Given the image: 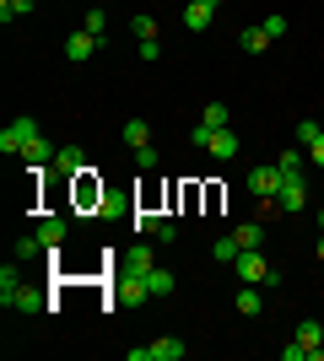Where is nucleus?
<instances>
[{
	"instance_id": "obj_15",
	"label": "nucleus",
	"mask_w": 324,
	"mask_h": 361,
	"mask_svg": "<svg viewBox=\"0 0 324 361\" xmlns=\"http://www.w3.org/2000/svg\"><path fill=\"white\" fill-rule=\"evenodd\" d=\"M216 157V162H232V157H238V135H232V130H216L211 135V146H205Z\"/></svg>"
},
{
	"instance_id": "obj_31",
	"label": "nucleus",
	"mask_w": 324,
	"mask_h": 361,
	"mask_svg": "<svg viewBox=\"0 0 324 361\" xmlns=\"http://www.w3.org/2000/svg\"><path fill=\"white\" fill-rule=\"evenodd\" d=\"M81 27H87V32H97V38H103V32H108V16L97 11V6H92V11H87V22H81Z\"/></svg>"
},
{
	"instance_id": "obj_24",
	"label": "nucleus",
	"mask_w": 324,
	"mask_h": 361,
	"mask_svg": "<svg viewBox=\"0 0 324 361\" xmlns=\"http://www.w3.org/2000/svg\"><path fill=\"white\" fill-rule=\"evenodd\" d=\"M232 238H238V248H260V238H265V221H244L238 232H232Z\"/></svg>"
},
{
	"instance_id": "obj_23",
	"label": "nucleus",
	"mask_w": 324,
	"mask_h": 361,
	"mask_svg": "<svg viewBox=\"0 0 324 361\" xmlns=\"http://www.w3.org/2000/svg\"><path fill=\"white\" fill-rule=\"evenodd\" d=\"M238 254H244V248H238V238H232V232L211 243V259H222V264H238Z\"/></svg>"
},
{
	"instance_id": "obj_37",
	"label": "nucleus",
	"mask_w": 324,
	"mask_h": 361,
	"mask_svg": "<svg viewBox=\"0 0 324 361\" xmlns=\"http://www.w3.org/2000/svg\"><path fill=\"white\" fill-rule=\"evenodd\" d=\"M136 162H140V173H152V167H157V151H152V146H140V151H136Z\"/></svg>"
},
{
	"instance_id": "obj_21",
	"label": "nucleus",
	"mask_w": 324,
	"mask_h": 361,
	"mask_svg": "<svg viewBox=\"0 0 324 361\" xmlns=\"http://www.w3.org/2000/svg\"><path fill=\"white\" fill-rule=\"evenodd\" d=\"M130 221H136V238H157L162 216H157V211H146V205H136V216H130Z\"/></svg>"
},
{
	"instance_id": "obj_18",
	"label": "nucleus",
	"mask_w": 324,
	"mask_h": 361,
	"mask_svg": "<svg viewBox=\"0 0 324 361\" xmlns=\"http://www.w3.org/2000/svg\"><path fill=\"white\" fill-rule=\"evenodd\" d=\"M114 216H136V205L124 195H103V205H97V221H114Z\"/></svg>"
},
{
	"instance_id": "obj_3",
	"label": "nucleus",
	"mask_w": 324,
	"mask_h": 361,
	"mask_svg": "<svg viewBox=\"0 0 324 361\" xmlns=\"http://www.w3.org/2000/svg\"><path fill=\"white\" fill-rule=\"evenodd\" d=\"M71 183H76V205H81V211H97V205H103L108 189H103V178H97V167H81Z\"/></svg>"
},
{
	"instance_id": "obj_19",
	"label": "nucleus",
	"mask_w": 324,
	"mask_h": 361,
	"mask_svg": "<svg viewBox=\"0 0 324 361\" xmlns=\"http://www.w3.org/2000/svg\"><path fill=\"white\" fill-rule=\"evenodd\" d=\"M260 291H265V286H248V281H244V291L232 297V302H238V313H244V318H254V313H260V307H265V297H260Z\"/></svg>"
},
{
	"instance_id": "obj_6",
	"label": "nucleus",
	"mask_w": 324,
	"mask_h": 361,
	"mask_svg": "<svg viewBox=\"0 0 324 361\" xmlns=\"http://www.w3.org/2000/svg\"><path fill=\"white\" fill-rule=\"evenodd\" d=\"M32 130H38V119H28V114H22V119H11L6 130H0V151H6V157H22V146H28Z\"/></svg>"
},
{
	"instance_id": "obj_27",
	"label": "nucleus",
	"mask_w": 324,
	"mask_h": 361,
	"mask_svg": "<svg viewBox=\"0 0 324 361\" xmlns=\"http://www.w3.org/2000/svg\"><path fill=\"white\" fill-rule=\"evenodd\" d=\"M16 259H38V254H49L44 248V238H38V232H32V238H16V248H11Z\"/></svg>"
},
{
	"instance_id": "obj_38",
	"label": "nucleus",
	"mask_w": 324,
	"mask_h": 361,
	"mask_svg": "<svg viewBox=\"0 0 324 361\" xmlns=\"http://www.w3.org/2000/svg\"><path fill=\"white\" fill-rule=\"evenodd\" d=\"M313 259H324V232H319V248H313Z\"/></svg>"
},
{
	"instance_id": "obj_34",
	"label": "nucleus",
	"mask_w": 324,
	"mask_h": 361,
	"mask_svg": "<svg viewBox=\"0 0 324 361\" xmlns=\"http://www.w3.org/2000/svg\"><path fill=\"white\" fill-rule=\"evenodd\" d=\"M308 162H313V167H324V130L313 135V146H308Z\"/></svg>"
},
{
	"instance_id": "obj_10",
	"label": "nucleus",
	"mask_w": 324,
	"mask_h": 361,
	"mask_svg": "<svg viewBox=\"0 0 324 361\" xmlns=\"http://www.w3.org/2000/svg\"><path fill=\"white\" fill-rule=\"evenodd\" d=\"M22 162H28L32 173H44V167L54 162V146L44 140V130H32V135H28V146H22Z\"/></svg>"
},
{
	"instance_id": "obj_17",
	"label": "nucleus",
	"mask_w": 324,
	"mask_h": 361,
	"mask_svg": "<svg viewBox=\"0 0 324 361\" xmlns=\"http://www.w3.org/2000/svg\"><path fill=\"white\" fill-rule=\"evenodd\" d=\"M238 49H244V54H265V49H270V32L265 27H244L238 32Z\"/></svg>"
},
{
	"instance_id": "obj_16",
	"label": "nucleus",
	"mask_w": 324,
	"mask_h": 361,
	"mask_svg": "<svg viewBox=\"0 0 324 361\" xmlns=\"http://www.w3.org/2000/svg\"><path fill=\"white\" fill-rule=\"evenodd\" d=\"M184 27L189 32H205V27H211V6H205V0H189V6H184Z\"/></svg>"
},
{
	"instance_id": "obj_35",
	"label": "nucleus",
	"mask_w": 324,
	"mask_h": 361,
	"mask_svg": "<svg viewBox=\"0 0 324 361\" xmlns=\"http://www.w3.org/2000/svg\"><path fill=\"white\" fill-rule=\"evenodd\" d=\"M265 32H270V38H287V16H270V22H260Z\"/></svg>"
},
{
	"instance_id": "obj_39",
	"label": "nucleus",
	"mask_w": 324,
	"mask_h": 361,
	"mask_svg": "<svg viewBox=\"0 0 324 361\" xmlns=\"http://www.w3.org/2000/svg\"><path fill=\"white\" fill-rule=\"evenodd\" d=\"M205 6H211V11H216V6H227V0H205Z\"/></svg>"
},
{
	"instance_id": "obj_25",
	"label": "nucleus",
	"mask_w": 324,
	"mask_h": 361,
	"mask_svg": "<svg viewBox=\"0 0 324 361\" xmlns=\"http://www.w3.org/2000/svg\"><path fill=\"white\" fill-rule=\"evenodd\" d=\"M200 124H205V130H227V103H205L200 108Z\"/></svg>"
},
{
	"instance_id": "obj_26",
	"label": "nucleus",
	"mask_w": 324,
	"mask_h": 361,
	"mask_svg": "<svg viewBox=\"0 0 324 361\" xmlns=\"http://www.w3.org/2000/svg\"><path fill=\"white\" fill-rule=\"evenodd\" d=\"M146 286H152V302H157V297H173V275L162 270V264H157V270L146 275Z\"/></svg>"
},
{
	"instance_id": "obj_36",
	"label": "nucleus",
	"mask_w": 324,
	"mask_h": 361,
	"mask_svg": "<svg viewBox=\"0 0 324 361\" xmlns=\"http://www.w3.org/2000/svg\"><path fill=\"white\" fill-rule=\"evenodd\" d=\"M157 54H162V44H157V38H140V60L152 65V60H157Z\"/></svg>"
},
{
	"instance_id": "obj_7",
	"label": "nucleus",
	"mask_w": 324,
	"mask_h": 361,
	"mask_svg": "<svg viewBox=\"0 0 324 361\" xmlns=\"http://www.w3.org/2000/svg\"><path fill=\"white\" fill-rule=\"evenodd\" d=\"M0 302H6V307H11V313H22V318H28V313H38V307H49V302H44V291H32V286H22V281H16L11 291H0Z\"/></svg>"
},
{
	"instance_id": "obj_40",
	"label": "nucleus",
	"mask_w": 324,
	"mask_h": 361,
	"mask_svg": "<svg viewBox=\"0 0 324 361\" xmlns=\"http://www.w3.org/2000/svg\"><path fill=\"white\" fill-rule=\"evenodd\" d=\"M319 232H324V211H319Z\"/></svg>"
},
{
	"instance_id": "obj_12",
	"label": "nucleus",
	"mask_w": 324,
	"mask_h": 361,
	"mask_svg": "<svg viewBox=\"0 0 324 361\" xmlns=\"http://www.w3.org/2000/svg\"><path fill=\"white\" fill-rule=\"evenodd\" d=\"M49 167H54L60 178H76L81 167H87V157H81V146H60V151H54V162H49Z\"/></svg>"
},
{
	"instance_id": "obj_30",
	"label": "nucleus",
	"mask_w": 324,
	"mask_h": 361,
	"mask_svg": "<svg viewBox=\"0 0 324 361\" xmlns=\"http://www.w3.org/2000/svg\"><path fill=\"white\" fill-rule=\"evenodd\" d=\"M319 130H324V124H313V119H303V124H297V146L308 151V146H313V135H319Z\"/></svg>"
},
{
	"instance_id": "obj_32",
	"label": "nucleus",
	"mask_w": 324,
	"mask_h": 361,
	"mask_svg": "<svg viewBox=\"0 0 324 361\" xmlns=\"http://www.w3.org/2000/svg\"><path fill=\"white\" fill-rule=\"evenodd\" d=\"M140 38H157V16H136V44Z\"/></svg>"
},
{
	"instance_id": "obj_29",
	"label": "nucleus",
	"mask_w": 324,
	"mask_h": 361,
	"mask_svg": "<svg viewBox=\"0 0 324 361\" xmlns=\"http://www.w3.org/2000/svg\"><path fill=\"white\" fill-rule=\"evenodd\" d=\"M281 361H313V350L303 340H292V345H281Z\"/></svg>"
},
{
	"instance_id": "obj_1",
	"label": "nucleus",
	"mask_w": 324,
	"mask_h": 361,
	"mask_svg": "<svg viewBox=\"0 0 324 361\" xmlns=\"http://www.w3.org/2000/svg\"><path fill=\"white\" fill-rule=\"evenodd\" d=\"M232 270H238V281H248V286H281V270H270V259H265L260 248H244Z\"/></svg>"
},
{
	"instance_id": "obj_4",
	"label": "nucleus",
	"mask_w": 324,
	"mask_h": 361,
	"mask_svg": "<svg viewBox=\"0 0 324 361\" xmlns=\"http://www.w3.org/2000/svg\"><path fill=\"white\" fill-rule=\"evenodd\" d=\"M276 211H287V216H297L303 205H308V183H303V173H287V183H281V195L270 200Z\"/></svg>"
},
{
	"instance_id": "obj_5",
	"label": "nucleus",
	"mask_w": 324,
	"mask_h": 361,
	"mask_svg": "<svg viewBox=\"0 0 324 361\" xmlns=\"http://www.w3.org/2000/svg\"><path fill=\"white\" fill-rule=\"evenodd\" d=\"M281 183H287L281 167H254V173H248V195H254V200H276Z\"/></svg>"
},
{
	"instance_id": "obj_33",
	"label": "nucleus",
	"mask_w": 324,
	"mask_h": 361,
	"mask_svg": "<svg viewBox=\"0 0 324 361\" xmlns=\"http://www.w3.org/2000/svg\"><path fill=\"white\" fill-rule=\"evenodd\" d=\"M211 135H216V130H205V124H195V130H189V146H200V151H205V146H211Z\"/></svg>"
},
{
	"instance_id": "obj_11",
	"label": "nucleus",
	"mask_w": 324,
	"mask_h": 361,
	"mask_svg": "<svg viewBox=\"0 0 324 361\" xmlns=\"http://www.w3.org/2000/svg\"><path fill=\"white\" fill-rule=\"evenodd\" d=\"M65 232H71V221H65V216H44V221H38V238H44V248H49V254H60Z\"/></svg>"
},
{
	"instance_id": "obj_9",
	"label": "nucleus",
	"mask_w": 324,
	"mask_h": 361,
	"mask_svg": "<svg viewBox=\"0 0 324 361\" xmlns=\"http://www.w3.org/2000/svg\"><path fill=\"white\" fill-rule=\"evenodd\" d=\"M119 270H130V275H152V270H157L152 243H136V248H124V254H119Z\"/></svg>"
},
{
	"instance_id": "obj_8",
	"label": "nucleus",
	"mask_w": 324,
	"mask_h": 361,
	"mask_svg": "<svg viewBox=\"0 0 324 361\" xmlns=\"http://www.w3.org/2000/svg\"><path fill=\"white\" fill-rule=\"evenodd\" d=\"M97 44H103V38H97V32H87V27H76L71 32V38H65V60H76V65H87L97 54Z\"/></svg>"
},
{
	"instance_id": "obj_28",
	"label": "nucleus",
	"mask_w": 324,
	"mask_h": 361,
	"mask_svg": "<svg viewBox=\"0 0 324 361\" xmlns=\"http://www.w3.org/2000/svg\"><path fill=\"white\" fill-rule=\"evenodd\" d=\"M32 0H0V22H11V16H28Z\"/></svg>"
},
{
	"instance_id": "obj_20",
	"label": "nucleus",
	"mask_w": 324,
	"mask_h": 361,
	"mask_svg": "<svg viewBox=\"0 0 324 361\" xmlns=\"http://www.w3.org/2000/svg\"><path fill=\"white\" fill-rule=\"evenodd\" d=\"M124 146H130V151L152 146V124H146V119H130V124H124Z\"/></svg>"
},
{
	"instance_id": "obj_22",
	"label": "nucleus",
	"mask_w": 324,
	"mask_h": 361,
	"mask_svg": "<svg viewBox=\"0 0 324 361\" xmlns=\"http://www.w3.org/2000/svg\"><path fill=\"white\" fill-rule=\"evenodd\" d=\"M276 167H281V173H303V167H308V151H303V146H287L276 157Z\"/></svg>"
},
{
	"instance_id": "obj_2",
	"label": "nucleus",
	"mask_w": 324,
	"mask_h": 361,
	"mask_svg": "<svg viewBox=\"0 0 324 361\" xmlns=\"http://www.w3.org/2000/svg\"><path fill=\"white\" fill-rule=\"evenodd\" d=\"M114 307H140V302H152V286H146V275H130L119 270V281H114Z\"/></svg>"
},
{
	"instance_id": "obj_13",
	"label": "nucleus",
	"mask_w": 324,
	"mask_h": 361,
	"mask_svg": "<svg viewBox=\"0 0 324 361\" xmlns=\"http://www.w3.org/2000/svg\"><path fill=\"white\" fill-rule=\"evenodd\" d=\"M179 356H184V340H179V334H162V340L146 345V361H179Z\"/></svg>"
},
{
	"instance_id": "obj_14",
	"label": "nucleus",
	"mask_w": 324,
	"mask_h": 361,
	"mask_svg": "<svg viewBox=\"0 0 324 361\" xmlns=\"http://www.w3.org/2000/svg\"><path fill=\"white\" fill-rule=\"evenodd\" d=\"M297 340L313 350V361H324V324L319 318H303V324H297Z\"/></svg>"
}]
</instances>
